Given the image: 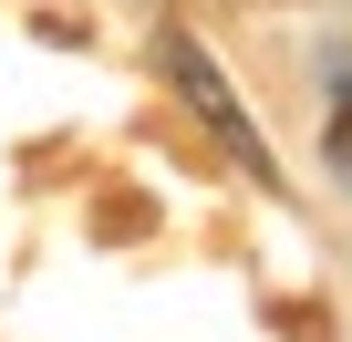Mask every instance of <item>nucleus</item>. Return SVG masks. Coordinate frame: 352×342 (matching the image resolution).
I'll return each mask as SVG.
<instances>
[{
    "mask_svg": "<svg viewBox=\"0 0 352 342\" xmlns=\"http://www.w3.org/2000/svg\"><path fill=\"white\" fill-rule=\"evenodd\" d=\"M321 156H331V166H342V177H352V94L331 104V125H321Z\"/></svg>",
    "mask_w": 352,
    "mask_h": 342,
    "instance_id": "obj_2",
    "label": "nucleus"
},
{
    "mask_svg": "<svg viewBox=\"0 0 352 342\" xmlns=\"http://www.w3.org/2000/svg\"><path fill=\"white\" fill-rule=\"evenodd\" d=\"M166 73H176V83H187V94H197V114H208V125H218V135H228V145L249 156V166H270V156H259V135L239 125V104H228V83L208 73V52H197V42H166Z\"/></svg>",
    "mask_w": 352,
    "mask_h": 342,
    "instance_id": "obj_1",
    "label": "nucleus"
}]
</instances>
